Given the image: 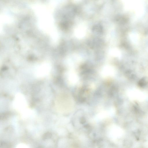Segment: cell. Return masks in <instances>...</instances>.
I'll return each mask as SVG.
<instances>
[{
    "mask_svg": "<svg viewBox=\"0 0 148 148\" xmlns=\"http://www.w3.org/2000/svg\"><path fill=\"white\" fill-rule=\"evenodd\" d=\"M86 32V27L84 25H80L77 27L75 31V35L77 38L80 39L84 37Z\"/></svg>",
    "mask_w": 148,
    "mask_h": 148,
    "instance_id": "4",
    "label": "cell"
},
{
    "mask_svg": "<svg viewBox=\"0 0 148 148\" xmlns=\"http://www.w3.org/2000/svg\"><path fill=\"white\" fill-rule=\"evenodd\" d=\"M9 145L4 142H1L0 143V148H5V147H9Z\"/></svg>",
    "mask_w": 148,
    "mask_h": 148,
    "instance_id": "10",
    "label": "cell"
},
{
    "mask_svg": "<svg viewBox=\"0 0 148 148\" xmlns=\"http://www.w3.org/2000/svg\"><path fill=\"white\" fill-rule=\"evenodd\" d=\"M9 115V113L8 112H5L2 113L0 114L1 119H4L7 118Z\"/></svg>",
    "mask_w": 148,
    "mask_h": 148,
    "instance_id": "9",
    "label": "cell"
},
{
    "mask_svg": "<svg viewBox=\"0 0 148 148\" xmlns=\"http://www.w3.org/2000/svg\"><path fill=\"white\" fill-rule=\"evenodd\" d=\"M116 70L114 67L110 65H107L104 66L101 72V76L104 78L114 76Z\"/></svg>",
    "mask_w": 148,
    "mask_h": 148,
    "instance_id": "1",
    "label": "cell"
},
{
    "mask_svg": "<svg viewBox=\"0 0 148 148\" xmlns=\"http://www.w3.org/2000/svg\"><path fill=\"white\" fill-rule=\"evenodd\" d=\"M37 70L36 74L38 76L45 75L48 73L50 70V67L48 64H43L40 66Z\"/></svg>",
    "mask_w": 148,
    "mask_h": 148,
    "instance_id": "3",
    "label": "cell"
},
{
    "mask_svg": "<svg viewBox=\"0 0 148 148\" xmlns=\"http://www.w3.org/2000/svg\"><path fill=\"white\" fill-rule=\"evenodd\" d=\"M130 38L132 42L136 43L138 42L139 37L138 34H132L130 35Z\"/></svg>",
    "mask_w": 148,
    "mask_h": 148,
    "instance_id": "7",
    "label": "cell"
},
{
    "mask_svg": "<svg viewBox=\"0 0 148 148\" xmlns=\"http://www.w3.org/2000/svg\"><path fill=\"white\" fill-rule=\"evenodd\" d=\"M52 136V134L49 132L45 133L42 136V138L44 140L48 139L51 138Z\"/></svg>",
    "mask_w": 148,
    "mask_h": 148,
    "instance_id": "8",
    "label": "cell"
},
{
    "mask_svg": "<svg viewBox=\"0 0 148 148\" xmlns=\"http://www.w3.org/2000/svg\"><path fill=\"white\" fill-rule=\"evenodd\" d=\"M109 52V54L112 56L117 57H119L121 56V52L117 48L112 49H110Z\"/></svg>",
    "mask_w": 148,
    "mask_h": 148,
    "instance_id": "6",
    "label": "cell"
},
{
    "mask_svg": "<svg viewBox=\"0 0 148 148\" xmlns=\"http://www.w3.org/2000/svg\"><path fill=\"white\" fill-rule=\"evenodd\" d=\"M81 58L77 54H72L68 57L66 60L67 65L71 68L77 66L81 62Z\"/></svg>",
    "mask_w": 148,
    "mask_h": 148,
    "instance_id": "2",
    "label": "cell"
},
{
    "mask_svg": "<svg viewBox=\"0 0 148 148\" xmlns=\"http://www.w3.org/2000/svg\"><path fill=\"white\" fill-rule=\"evenodd\" d=\"M67 75L68 79L72 83L76 82L78 79V76L77 73L72 69L68 71Z\"/></svg>",
    "mask_w": 148,
    "mask_h": 148,
    "instance_id": "5",
    "label": "cell"
}]
</instances>
